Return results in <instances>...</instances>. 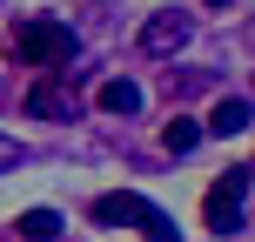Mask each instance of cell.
Segmentation results:
<instances>
[{
    "instance_id": "cell-1",
    "label": "cell",
    "mask_w": 255,
    "mask_h": 242,
    "mask_svg": "<svg viewBox=\"0 0 255 242\" xmlns=\"http://www.w3.org/2000/svg\"><path fill=\"white\" fill-rule=\"evenodd\" d=\"M7 61H20V67H61V61H74V27L47 20V13L13 20L7 27Z\"/></svg>"
},
{
    "instance_id": "cell-2",
    "label": "cell",
    "mask_w": 255,
    "mask_h": 242,
    "mask_svg": "<svg viewBox=\"0 0 255 242\" xmlns=\"http://www.w3.org/2000/svg\"><path fill=\"white\" fill-rule=\"evenodd\" d=\"M94 222H108V229H141L148 242H175V216H161V209L148 202V195L134 189H115L94 202Z\"/></svg>"
},
{
    "instance_id": "cell-3",
    "label": "cell",
    "mask_w": 255,
    "mask_h": 242,
    "mask_svg": "<svg viewBox=\"0 0 255 242\" xmlns=\"http://www.w3.org/2000/svg\"><path fill=\"white\" fill-rule=\"evenodd\" d=\"M249 175H255V168H229V175L208 189L202 222H208L215 236H242V229H249Z\"/></svg>"
},
{
    "instance_id": "cell-4",
    "label": "cell",
    "mask_w": 255,
    "mask_h": 242,
    "mask_svg": "<svg viewBox=\"0 0 255 242\" xmlns=\"http://www.w3.org/2000/svg\"><path fill=\"white\" fill-rule=\"evenodd\" d=\"M188 34H195L188 13H154V20L141 27V47L148 54H175V47H188Z\"/></svg>"
},
{
    "instance_id": "cell-5",
    "label": "cell",
    "mask_w": 255,
    "mask_h": 242,
    "mask_svg": "<svg viewBox=\"0 0 255 242\" xmlns=\"http://www.w3.org/2000/svg\"><path fill=\"white\" fill-rule=\"evenodd\" d=\"M249 115H255L249 94H229V101H215V115H208L202 128H208V135H249Z\"/></svg>"
},
{
    "instance_id": "cell-6",
    "label": "cell",
    "mask_w": 255,
    "mask_h": 242,
    "mask_svg": "<svg viewBox=\"0 0 255 242\" xmlns=\"http://www.w3.org/2000/svg\"><path fill=\"white\" fill-rule=\"evenodd\" d=\"M94 101H101V115H141V88L134 81H101V88H94Z\"/></svg>"
},
{
    "instance_id": "cell-7",
    "label": "cell",
    "mask_w": 255,
    "mask_h": 242,
    "mask_svg": "<svg viewBox=\"0 0 255 242\" xmlns=\"http://www.w3.org/2000/svg\"><path fill=\"white\" fill-rule=\"evenodd\" d=\"M67 101H74V94H67L61 81H54V67H47V81H40V88L27 94V115H40V121H54V115H67Z\"/></svg>"
},
{
    "instance_id": "cell-8",
    "label": "cell",
    "mask_w": 255,
    "mask_h": 242,
    "mask_svg": "<svg viewBox=\"0 0 255 242\" xmlns=\"http://www.w3.org/2000/svg\"><path fill=\"white\" fill-rule=\"evenodd\" d=\"M13 229H20L27 242H54V236H61V216H54V209H27Z\"/></svg>"
},
{
    "instance_id": "cell-9",
    "label": "cell",
    "mask_w": 255,
    "mask_h": 242,
    "mask_svg": "<svg viewBox=\"0 0 255 242\" xmlns=\"http://www.w3.org/2000/svg\"><path fill=\"white\" fill-rule=\"evenodd\" d=\"M195 141H202V121H188V115H175V121L161 128V148H168V155H188Z\"/></svg>"
},
{
    "instance_id": "cell-10",
    "label": "cell",
    "mask_w": 255,
    "mask_h": 242,
    "mask_svg": "<svg viewBox=\"0 0 255 242\" xmlns=\"http://www.w3.org/2000/svg\"><path fill=\"white\" fill-rule=\"evenodd\" d=\"M20 162H27V148H20L13 135H0V175H7V168H20Z\"/></svg>"
},
{
    "instance_id": "cell-11",
    "label": "cell",
    "mask_w": 255,
    "mask_h": 242,
    "mask_svg": "<svg viewBox=\"0 0 255 242\" xmlns=\"http://www.w3.org/2000/svg\"><path fill=\"white\" fill-rule=\"evenodd\" d=\"M208 7H229V0H208Z\"/></svg>"
}]
</instances>
